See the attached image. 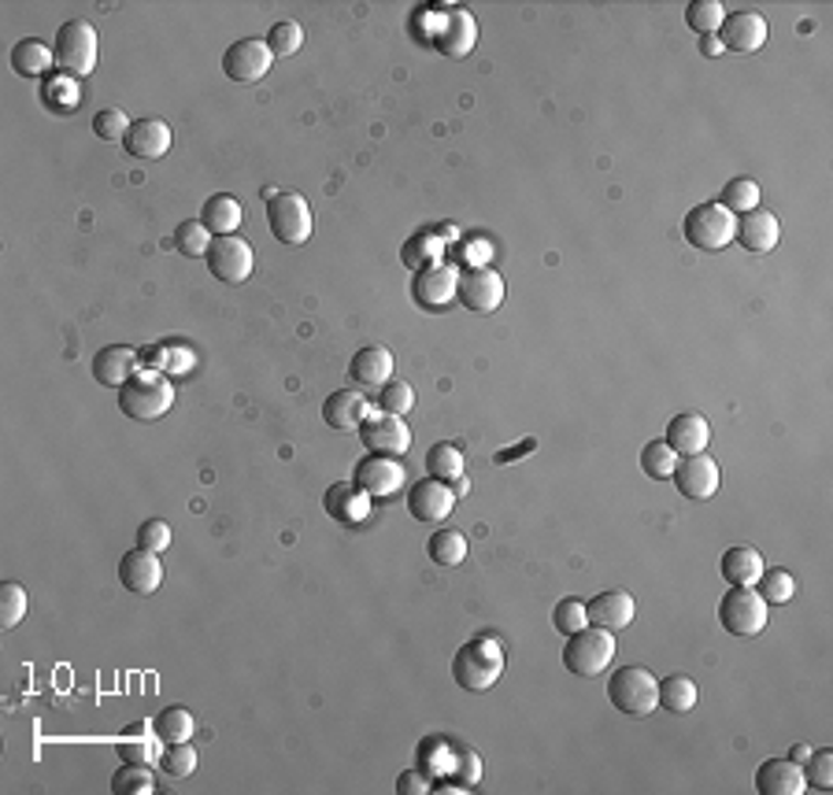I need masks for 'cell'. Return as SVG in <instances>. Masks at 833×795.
I'll return each instance as SVG.
<instances>
[{"label":"cell","instance_id":"cell-1","mask_svg":"<svg viewBox=\"0 0 833 795\" xmlns=\"http://www.w3.org/2000/svg\"><path fill=\"white\" fill-rule=\"evenodd\" d=\"M52 52H56V67L60 74H67V78H89L93 71H97V30L86 19H67L60 30H56V41H52Z\"/></svg>","mask_w":833,"mask_h":795},{"label":"cell","instance_id":"cell-2","mask_svg":"<svg viewBox=\"0 0 833 795\" xmlns=\"http://www.w3.org/2000/svg\"><path fill=\"white\" fill-rule=\"evenodd\" d=\"M171 404H175V385L164 374H152V370H137L119 389V411L134 422L164 418Z\"/></svg>","mask_w":833,"mask_h":795},{"label":"cell","instance_id":"cell-3","mask_svg":"<svg viewBox=\"0 0 833 795\" xmlns=\"http://www.w3.org/2000/svg\"><path fill=\"white\" fill-rule=\"evenodd\" d=\"M504 674V651L497 640L489 636H478V640H467L452 659V677L463 692H485V688L497 685V677Z\"/></svg>","mask_w":833,"mask_h":795},{"label":"cell","instance_id":"cell-4","mask_svg":"<svg viewBox=\"0 0 833 795\" xmlns=\"http://www.w3.org/2000/svg\"><path fill=\"white\" fill-rule=\"evenodd\" d=\"M608 699L619 714L626 718H649L660 707V681L652 677L645 666H622L611 674L608 681Z\"/></svg>","mask_w":833,"mask_h":795},{"label":"cell","instance_id":"cell-5","mask_svg":"<svg viewBox=\"0 0 833 795\" xmlns=\"http://www.w3.org/2000/svg\"><path fill=\"white\" fill-rule=\"evenodd\" d=\"M682 237L685 245H693L697 252H723L734 245L737 237V215H730L723 204H697L693 211H685L682 222Z\"/></svg>","mask_w":833,"mask_h":795},{"label":"cell","instance_id":"cell-6","mask_svg":"<svg viewBox=\"0 0 833 795\" xmlns=\"http://www.w3.org/2000/svg\"><path fill=\"white\" fill-rule=\"evenodd\" d=\"M611 659H615V633L597 629V625L571 633L563 644V666L574 677H600L611 666Z\"/></svg>","mask_w":833,"mask_h":795},{"label":"cell","instance_id":"cell-7","mask_svg":"<svg viewBox=\"0 0 833 795\" xmlns=\"http://www.w3.org/2000/svg\"><path fill=\"white\" fill-rule=\"evenodd\" d=\"M719 622L723 629L730 636H741V640H752L767 629V622H771V607H767L763 600H759L756 589H745V585H730V592L719 600Z\"/></svg>","mask_w":833,"mask_h":795},{"label":"cell","instance_id":"cell-8","mask_svg":"<svg viewBox=\"0 0 833 795\" xmlns=\"http://www.w3.org/2000/svg\"><path fill=\"white\" fill-rule=\"evenodd\" d=\"M267 226L282 245L300 248L312 241V208L300 193H278L274 200H267Z\"/></svg>","mask_w":833,"mask_h":795},{"label":"cell","instance_id":"cell-9","mask_svg":"<svg viewBox=\"0 0 833 795\" xmlns=\"http://www.w3.org/2000/svg\"><path fill=\"white\" fill-rule=\"evenodd\" d=\"M504 296H508V282L493 267H460L456 282V300L474 315H493L500 311Z\"/></svg>","mask_w":833,"mask_h":795},{"label":"cell","instance_id":"cell-10","mask_svg":"<svg viewBox=\"0 0 833 795\" xmlns=\"http://www.w3.org/2000/svg\"><path fill=\"white\" fill-rule=\"evenodd\" d=\"M208 271H212L215 282L226 285H245L252 278V267H256V256H252V245L238 233L230 237H212V248H208Z\"/></svg>","mask_w":833,"mask_h":795},{"label":"cell","instance_id":"cell-11","mask_svg":"<svg viewBox=\"0 0 833 795\" xmlns=\"http://www.w3.org/2000/svg\"><path fill=\"white\" fill-rule=\"evenodd\" d=\"M271 49L263 38H245V41H234L226 52H223V74L230 82H238V86H252V82H260L263 74L271 71Z\"/></svg>","mask_w":833,"mask_h":795},{"label":"cell","instance_id":"cell-12","mask_svg":"<svg viewBox=\"0 0 833 795\" xmlns=\"http://www.w3.org/2000/svg\"><path fill=\"white\" fill-rule=\"evenodd\" d=\"M671 481L685 500H711V496L719 492V463H715L708 452L682 455V459L674 463Z\"/></svg>","mask_w":833,"mask_h":795},{"label":"cell","instance_id":"cell-13","mask_svg":"<svg viewBox=\"0 0 833 795\" xmlns=\"http://www.w3.org/2000/svg\"><path fill=\"white\" fill-rule=\"evenodd\" d=\"M360 441H363L367 455H389V459H400V455L411 448V430L404 418L378 411V415H371L360 426Z\"/></svg>","mask_w":833,"mask_h":795},{"label":"cell","instance_id":"cell-14","mask_svg":"<svg viewBox=\"0 0 833 795\" xmlns=\"http://www.w3.org/2000/svg\"><path fill=\"white\" fill-rule=\"evenodd\" d=\"M352 481L360 485L371 500H382V496H397L400 489H404L408 474H404V463L400 459H389V455H367V459L356 463Z\"/></svg>","mask_w":833,"mask_h":795},{"label":"cell","instance_id":"cell-15","mask_svg":"<svg viewBox=\"0 0 833 795\" xmlns=\"http://www.w3.org/2000/svg\"><path fill=\"white\" fill-rule=\"evenodd\" d=\"M456 282H460V267L452 263H434V267H423L411 282V296L423 311H445V307L456 300Z\"/></svg>","mask_w":833,"mask_h":795},{"label":"cell","instance_id":"cell-16","mask_svg":"<svg viewBox=\"0 0 833 795\" xmlns=\"http://www.w3.org/2000/svg\"><path fill=\"white\" fill-rule=\"evenodd\" d=\"M771 38V26L759 12H726L719 26V41L726 52H759Z\"/></svg>","mask_w":833,"mask_h":795},{"label":"cell","instance_id":"cell-17","mask_svg":"<svg viewBox=\"0 0 833 795\" xmlns=\"http://www.w3.org/2000/svg\"><path fill=\"white\" fill-rule=\"evenodd\" d=\"M452 507H456V492H452L449 481L423 477V481L408 489V511L419 522H441V518L452 515Z\"/></svg>","mask_w":833,"mask_h":795},{"label":"cell","instance_id":"cell-18","mask_svg":"<svg viewBox=\"0 0 833 795\" xmlns=\"http://www.w3.org/2000/svg\"><path fill=\"white\" fill-rule=\"evenodd\" d=\"M123 148L134 159H145V163L164 159L167 152H171V126H167L164 119H152V115L134 119L130 130H126V137H123Z\"/></svg>","mask_w":833,"mask_h":795},{"label":"cell","instance_id":"cell-19","mask_svg":"<svg viewBox=\"0 0 833 795\" xmlns=\"http://www.w3.org/2000/svg\"><path fill=\"white\" fill-rule=\"evenodd\" d=\"M119 581L126 592H134V596H152L164 581L160 555H156V551H145V548L126 551V555L119 559Z\"/></svg>","mask_w":833,"mask_h":795},{"label":"cell","instance_id":"cell-20","mask_svg":"<svg viewBox=\"0 0 833 795\" xmlns=\"http://www.w3.org/2000/svg\"><path fill=\"white\" fill-rule=\"evenodd\" d=\"M778 237H782V226H778V215L774 211H745L741 219H737V245L745 252H756V256H767V252L778 248Z\"/></svg>","mask_w":833,"mask_h":795},{"label":"cell","instance_id":"cell-21","mask_svg":"<svg viewBox=\"0 0 833 795\" xmlns=\"http://www.w3.org/2000/svg\"><path fill=\"white\" fill-rule=\"evenodd\" d=\"M671 444V452L678 455H704L711 444V426L708 418L697 415V411H685V415H674L671 426H667V437H663Z\"/></svg>","mask_w":833,"mask_h":795},{"label":"cell","instance_id":"cell-22","mask_svg":"<svg viewBox=\"0 0 833 795\" xmlns=\"http://www.w3.org/2000/svg\"><path fill=\"white\" fill-rule=\"evenodd\" d=\"M434 41H437L441 56L463 60V56H471L474 45H478V23H474V15L467 12V8H452L445 26H441V34Z\"/></svg>","mask_w":833,"mask_h":795},{"label":"cell","instance_id":"cell-23","mask_svg":"<svg viewBox=\"0 0 833 795\" xmlns=\"http://www.w3.org/2000/svg\"><path fill=\"white\" fill-rule=\"evenodd\" d=\"M804 766H797L793 759H767L756 770V792L759 795H804Z\"/></svg>","mask_w":833,"mask_h":795},{"label":"cell","instance_id":"cell-24","mask_svg":"<svg viewBox=\"0 0 833 795\" xmlns=\"http://www.w3.org/2000/svg\"><path fill=\"white\" fill-rule=\"evenodd\" d=\"M323 418H326V426H330V430L360 433L363 422L371 418V407H367L363 392L341 389V392H330V400L323 404Z\"/></svg>","mask_w":833,"mask_h":795},{"label":"cell","instance_id":"cell-25","mask_svg":"<svg viewBox=\"0 0 833 795\" xmlns=\"http://www.w3.org/2000/svg\"><path fill=\"white\" fill-rule=\"evenodd\" d=\"M323 507H326V515L341 526H360L363 518H371V496H367L356 481L334 485V489L323 496Z\"/></svg>","mask_w":833,"mask_h":795},{"label":"cell","instance_id":"cell-26","mask_svg":"<svg viewBox=\"0 0 833 795\" xmlns=\"http://www.w3.org/2000/svg\"><path fill=\"white\" fill-rule=\"evenodd\" d=\"M634 607L637 603L630 592H600L597 600L586 603V614H589V625H597V629L619 633L634 622Z\"/></svg>","mask_w":833,"mask_h":795},{"label":"cell","instance_id":"cell-27","mask_svg":"<svg viewBox=\"0 0 833 795\" xmlns=\"http://www.w3.org/2000/svg\"><path fill=\"white\" fill-rule=\"evenodd\" d=\"M137 374V352L126 344H108L93 356V378L101 381L104 389H123L126 381Z\"/></svg>","mask_w":833,"mask_h":795},{"label":"cell","instance_id":"cell-28","mask_svg":"<svg viewBox=\"0 0 833 795\" xmlns=\"http://www.w3.org/2000/svg\"><path fill=\"white\" fill-rule=\"evenodd\" d=\"M349 374L360 389H382L393 378V352L382 344H367L352 356Z\"/></svg>","mask_w":833,"mask_h":795},{"label":"cell","instance_id":"cell-29","mask_svg":"<svg viewBox=\"0 0 833 795\" xmlns=\"http://www.w3.org/2000/svg\"><path fill=\"white\" fill-rule=\"evenodd\" d=\"M200 222H204L212 237H230V233H238L241 222H245V208H241L238 197L215 193L204 200V208H200Z\"/></svg>","mask_w":833,"mask_h":795},{"label":"cell","instance_id":"cell-30","mask_svg":"<svg viewBox=\"0 0 833 795\" xmlns=\"http://www.w3.org/2000/svg\"><path fill=\"white\" fill-rule=\"evenodd\" d=\"M719 570H723V577L730 581V585L752 589L756 581H759V574L767 570V563H763V555H759L752 544H737V548H726Z\"/></svg>","mask_w":833,"mask_h":795},{"label":"cell","instance_id":"cell-31","mask_svg":"<svg viewBox=\"0 0 833 795\" xmlns=\"http://www.w3.org/2000/svg\"><path fill=\"white\" fill-rule=\"evenodd\" d=\"M52 67H56V52L41 38H23L12 49V71L19 78H45Z\"/></svg>","mask_w":833,"mask_h":795},{"label":"cell","instance_id":"cell-32","mask_svg":"<svg viewBox=\"0 0 833 795\" xmlns=\"http://www.w3.org/2000/svg\"><path fill=\"white\" fill-rule=\"evenodd\" d=\"M152 733L160 736V744H189L197 733V722L186 707H164L152 722Z\"/></svg>","mask_w":833,"mask_h":795},{"label":"cell","instance_id":"cell-33","mask_svg":"<svg viewBox=\"0 0 833 795\" xmlns=\"http://www.w3.org/2000/svg\"><path fill=\"white\" fill-rule=\"evenodd\" d=\"M697 685H693V677L685 674H671L660 681V707L671 710V714H689L693 707H697Z\"/></svg>","mask_w":833,"mask_h":795},{"label":"cell","instance_id":"cell-34","mask_svg":"<svg viewBox=\"0 0 833 795\" xmlns=\"http://www.w3.org/2000/svg\"><path fill=\"white\" fill-rule=\"evenodd\" d=\"M426 551H430V559H434L437 566H445V570H452V566H460L463 559H467V537L460 533V529H437L434 537L426 540Z\"/></svg>","mask_w":833,"mask_h":795},{"label":"cell","instance_id":"cell-35","mask_svg":"<svg viewBox=\"0 0 833 795\" xmlns=\"http://www.w3.org/2000/svg\"><path fill=\"white\" fill-rule=\"evenodd\" d=\"M441 252H445V241H441L437 230H423L415 233V237L404 245V267L408 271H423V267H434V263L441 259Z\"/></svg>","mask_w":833,"mask_h":795},{"label":"cell","instance_id":"cell-36","mask_svg":"<svg viewBox=\"0 0 833 795\" xmlns=\"http://www.w3.org/2000/svg\"><path fill=\"white\" fill-rule=\"evenodd\" d=\"M115 795H152L156 792V773L145 762H123L112 777Z\"/></svg>","mask_w":833,"mask_h":795},{"label":"cell","instance_id":"cell-37","mask_svg":"<svg viewBox=\"0 0 833 795\" xmlns=\"http://www.w3.org/2000/svg\"><path fill=\"white\" fill-rule=\"evenodd\" d=\"M149 722H134V736H126V740H119V755H123V762H145V766H156V762L164 759V751H160V744L156 740L160 736H149V729H145Z\"/></svg>","mask_w":833,"mask_h":795},{"label":"cell","instance_id":"cell-38","mask_svg":"<svg viewBox=\"0 0 833 795\" xmlns=\"http://www.w3.org/2000/svg\"><path fill=\"white\" fill-rule=\"evenodd\" d=\"M463 466H467L463 463V452L449 441H441L426 452V470H430V477H437V481L452 485L456 477H463Z\"/></svg>","mask_w":833,"mask_h":795},{"label":"cell","instance_id":"cell-39","mask_svg":"<svg viewBox=\"0 0 833 795\" xmlns=\"http://www.w3.org/2000/svg\"><path fill=\"white\" fill-rule=\"evenodd\" d=\"M752 589L759 592V600H763L767 607H782V603L793 600L797 581H793V574H789V570H778L774 566V570H763Z\"/></svg>","mask_w":833,"mask_h":795},{"label":"cell","instance_id":"cell-40","mask_svg":"<svg viewBox=\"0 0 833 795\" xmlns=\"http://www.w3.org/2000/svg\"><path fill=\"white\" fill-rule=\"evenodd\" d=\"M723 19H726V8L719 0H689V8H685V26L697 30L700 38L719 34Z\"/></svg>","mask_w":833,"mask_h":795},{"label":"cell","instance_id":"cell-41","mask_svg":"<svg viewBox=\"0 0 833 795\" xmlns=\"http://www.w3.org/2000/svg\"><path fill=\"white\" fill-rule=\"evenodd\" d=\"M674 463H678V455L671 452L667 441H649L645 448H641V470H645L652 481H671Z\"/></svg>","mask_w":833,"mask_h":795},{"label":"cell","instance_id":"cell-42","mask_svg":"<svg viewBox=\"0 0 833 795\" xmlns=\"http://www.w3.org/2000/svg\"><path fill=\"white\" fill-rule=\"evenodd\" d=\"M759 186L752 182V178H734V182H726L719 204L730 211V215H745V211H756L759 208Z\"/></svg>","mask_w":833,"mask_h":795},{"label":"cell","instance_id":"cell-43","mask_svg":"<svg viewBox=\"0 0 833 795\" xmlns=\"http://www.w3.org/2000/svg\"><path fill=\"white\" fill-rule=\"evenodd\" d=\"M27 607H30L27 589L15 585V581H4V585H0V629L12 633L15 625L27 618Z\"/></svg>","mask_w":833,"mask_h":795},{"label":"cell","instance_id":"cell-44","mask_svg":"<svg viewBox=\"0 0 833 795\" xmlns=\"http://www.w3.org/2000/svg\"><path fill=\"white\" fill-rule=\"evenodd\" d=\"M175 248L182 252V256L197 259V256H208V248H212V233L200 219L193 222H182V226L175 230Z\"/></svg>","mask_w":833,"mask_h":795},{"label":"cell","instance_id":"cell-45","mask_svg":"<svg viewBox=\"0 0 833 795\" xmlns=\"http://www.w3.org/2000/svg\"><path fill=\"white\" fill-rule=\"evenodd\" d=\"M41 100H45L49 108L56 112V115H63V112H75V108H78V100H82L78 82H75V78H67V74H60V78H49V82H45V93H41Z\"/></svg>","mask_w":833,"mask_h":795},{"label":"cell","instance_id":"cell-46","mask_svg":"<svg viewBox=\"0 0 833 795\" xmlns=\"http://www.w3.org/2000/svg\"><path fill=\"white\" fill-rule=\"evenodd\" d=\"M378 407H382L386 415L404 418L408 411L415 407V389H411L408 381H400V378H389L382 385V392H378Z\"/></svg>","mask_w":833,"mask_h":795},{"label":"cell","instance_id":"cell-47","mask_svg":"<svg viewBox=\"0 0 833 795\" xmlns=\"http://www.w3.org/2000/svg\"><path fill=\"white\" fill-rule=\"evenodd\" d=\"M263 41H267L274 60H278V56H297L300 45H304V30H300V23H289V19H286V23H274L271 34Z\"/></svg>","mask_w":833,"mask_h":795},{"label":"cell","instance_id":"cell-48","mask_svg":"<svg viewBox=\"0 0 833 795\" xmlns=\"http://www.w3.org/2000/svg\"><path fill=\"white\" fill-rule=\"evenodd\" d=\"M160 766H164V773H167L171 781L193 777V770H197V751H193V744H167Z\"/></svg>","mask_w":833,"mask_h":795},{"label":"cell","instance_id":"cell-49","mask_svg":"<svg viewBox=\"0 0 833 795\" xmlns=\"http://www.w3.org/2000/svg\"><path fill=\"white\" fill-rule=\"evenodd\" d=\"M804 781H808V788H819V792L833 788V751L830 748L811 751L804 762Z\"/></svg>","mask_w":833,"mask_h":795},{"label":"cell","instance_id":"cell-50","mask_svg":"<svg viewBox=\"0 0 833 795\" xmlns=\"http://www.w3.org/2000/svg\"><path fill=\"white\" fill-rule=\"evenodd\" d=\"M552 625H556V629H560L563 636L586 629V625H589L586 603H582V600H560V603H556V611H552Z\"/></svg>","mask_w":833,"mask_h":795},{"label":"cell","instance_id":"cell-51","mask_svg":"<svg viewBox=\"0 0 833 795\" xmlns=\"http://www.w3.org/2000/svg\"><path fill=\"white\" fill-rule=\"evenodd\" d=\"M137 548L160 555V551L171 548V526H167L164 518H145V522L137 526Z\"/></svg>","mask_w":833,"mask_h":795},{"label":"cell","instance_id":"cell-52","mask_svg":"<svg viewBox=\"0 0 833 795\" xmlns=\"http://www.w3.org/2000/svg\"><path fill=\"white\" fill-rule=\"evenodd\" d=\"M126 130H130V119H126L119 108H104L93 115V134H97L101 141H123Z\"/></svg>","mask_w":833,"mask_h":795},{"label":"cell","instance_id":"cell-53","mask_svg":"<svg viewBox=\"0 0 833 795\" xmlns=\"http://www.w3.org/2000/svg\"><path fill=\"white\" fill-rule=\"evenodd\" d=\"M456 766H452V784H460L463 792H471L482 781V759L474 751H456Z\"/></svg>","mask_w":833,"mask_h":795},{"label":"cell","instance_id":"cell-54","mask_svg":"<svg viewBox=\"0 0 833 795\" xmlns=\"http://www.w3.org/2000/svg\"><path fill=\"white\" fill-rule=\"evenodd\" d=\"M434 777H430L426 770H404L397 777V795H423V792H434V784H430Z\"/></svg>","mask_w":833,"mask_h":795},{"label":"cell","instance_id":"cell-55","mask_svg":"<svg viewBox=\"0 0 833 795\" xmlns=\"http://www.w3.org/2000/svg\"><path fill=\"white\" fill-rule=\"evenodd\" d=\"M700 52L704 56H723V41H719V34H708V38H700Z\"/></svg>","mask_w":833,"mask_h":795},{"label":"cell","instance_id":"cell-56","mask_svg":"<svg viewBox=\"0 0 833 795\" xmlns=\"http://www.w3.org/2000/svg\"><path fill=\"white\" fill-rule=\"evenodd\" d=\"M808 755H811V748H808V744H797L793 751H789V759H793L797 766H804V762H808Z\"/></svg>","mask_w":833,"mask_h":795},{"label":"cell","instance_id":"cell-57","mask_svg":"<svg viewBox=\"0 0 833 795\" xmlns=\"http://www.w3.org/2000/svg\"><path fill=\"white\" fill-rule=\"evenodd\" d=\"M452 492H456V500H460V496H467V492H471L467 477H456V481H452Z\"/></svg>","mask_w":833,"mask_h":795}]
</instances>
